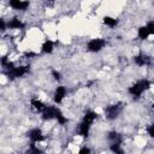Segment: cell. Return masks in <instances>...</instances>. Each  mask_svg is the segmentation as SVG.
Returning <instances> with one entry per match:
<instances>
[{
    "instance_id": "obj_1",
    "label": "cell",
    "mask_w": 154,
    "mask_h": 154,
    "mask_svg": "<svg viewBox=\"0 0 154 154\" xmlns=\"http://www.w3.org/2000/svg\"><path fill=\"white\" fill-rule=\"evenodd\" d=\"M153 82L148 78H140L137 81H135L132 84L129 85L128 88V94L134 99V100H138L141 99V96L148 91L152 87Z\"/></svg>"
},
{
    "instance_id": "obj_2",
    "label": "cell",
    "mask_w": 154,
    "mask_h": 154,
    "mask_svg": "<svg viewBox=\"0 0 154 154\" xmlns=\"http://www.w3.org/2000/svg\"><path fill=\"white\" fill-rule=\"evenodd\" d=\"M4 71L10 81H16L23 78L30 72V65H16L13 61H10V64L4 69Z\"/></svg>"
},
{
    "instance_id": "obj_3",
    "label": "cell",
    "mask_w": 154,
    "mask_h": 154,
    "mask_svg": "<svg viewBox=\"0 0 154 154\" xmlns=\"http://www.w3.org/2000/svg\"><path fill=\"white\" fill-rule=\"evenodd\" d=\"M123 111V103L122 102H113L107 105L103 108V114L107 120H116Z\"/></svg>"
},
{
    "instance_id": "obj_4",
    "label": "cell",
    "mask_w": 154,
    "mask_h": 154,
    "mask_svg": "<svg viewBox=\"0 0 154 154\" xmlns=\"http://www.w3.org/2000/svg\"><path fill=\"white\" fill-rule=\"evenodd\" d=\"M107 46V41L103 37H94L90 38L87 43H85V49L90 53H99L102 49H105Z\"/></svg>"
},
{
    "instance_id": "obj_5",
    "label": "cell",
    "mask_w": 154,
    "mask_h": 154,
    "mask_svg": "<svg viewBox=\"0 0 154 154\" xmlns=\"http://www.w3.org/2000/svg\"><path fill=\"white\" fill-rule=\"evenodd\" d=\"M60 112V108L58 107V105H47L46 108L42 111L41 113V119L43 122H51V120H55L58 113Z\"/></svg>"
},
{
    "instance_id": "obj_6",
    "label": "cell",
    "mask_w": 154,
    "mask_h": 154,
    "mask_svg": "<svg viewBox=\"0 0 154 154\" xmlns=\"http://www.w3.org/2000/svg\"><path fill=\"white\" fill-rule=\"evenodd\" d=\"M132 63L138 67H147L152 65L153 60H152V57H149L146 53H137L132 57Z\"/></svg>"
},
{
    "instance_id": "obj_7",
    "label": "cell",
    "mask_w": 154,
    "mask_h": 154,
    "mask_svg": "<svg viewBox=\"0 0 154 154\" xmlns=\"http://www.w3.org/2000/svg\"><path fill=\"white\" fill-rule=\"evenodd\" d=\"M26 136H28V138H29V141L31 143H37V144L41 143V142H43L46 140V136H45L42 129H40V128H32V129H30L26 132Z\"/></svg>"
},
{
    "instance_id": "obj_8",
    "label": "cell",
    "mask_w": 154,
    "mask_h": 154,
    "mask_svg": "<svg viewBox=\"0 0 154 154\" xmlns=\"http://www.w3.org/2000/svg\"><path fill=\"white\" fill-rule=\"evenodd\" d=\"M7 5L13 11L25 12L30 7V1L29 0H7Z\"/></svg>"
},
{
    "instance_id": "obj_9",
    "label": "cell",
    "mask_w": 154,
    "mask_h": 154,
    "mask_svg": "<svg viewBox=\"0 0 154 154\" xmlns=\"http://www.w3.org/2000/svg\"><path fill=\"white\" fill-rule=\"evenodd\" d=\"M66 95H67V88L63 84L57 85L53 91V102L55 105H61L64 102Z\"/></svg>"
},
{
    "instance_id": "obj_10",
    "label": "cell",
    "mask_w": 154,
    "mask_h": 154,
    "mask_svg": "<svg viewBox=\"0 0 154 154\" xmlns=\"http://www.w3.org/2000/svg\"><path fill=\"white\" fill-rule=\"evenodd\" d=\"M91 126L90 124H88L87 122L82 120L76 125V135H78L79 137L82 138H88L89 135H90V130H91Z\"/></svg>"
},
{
    "instance_id": "obj_11",
    "label": "cell",
    "mask_w": 154,
    "mask_h": 154,
    "mask_svg": "<svg viewBox=\"0 0 154 154\" xmlns=\"http://www.w3.org/2000/svg\"><path fill=\"white\" fill-rule=\"evenodd\" d=\"M7 25H8V30H19L20 31V30L25 29V23L18 16H13L10 19H7Z\"/></svg>"
},
{
    "instance_id": "obj_12",
    "label": "cell",
    "mask_w": 154,
    "mask_h": 154,
    "mask_svg": "<svg viewBox=\"0 0 154 154\" xmlns=\"http://www.w3.org/2000/svg\"><path fill=\"white\" fill-rule=\"evenodd\" d=\"M54 46H55V43H54L53 40H51V38H46V40L41 43L40 52H41L42 54H46V55L52 54V53L54 52Z\"/></svg>"
},
{
    "instance_id": "obj_13",
    "label": "cell",
    "mask_w": 154,
    "mask_h": 154,
    "mask_svg": "<svg viewBox=\"0 0 154 154\" xmlns=\"http://www.w3.org/2000/svg\"><path fill=\"white\" fill-rule=\"evenodd\" d=\"M46 103L41 100V99H38V97H32L31 100H30V107L32 108V111H35L36 113H42V111L46 108Z\"/></svg>"
},
{
    "instance_id": "obj_14",
    "label": "cell",
    "mask_w": 154,
    "mask_h": 154,
    "mask_svg": "<svg viewBox=\"0 0 154 154\" xmlns=\"http://www.w3.org/2000/svg\"><path fill=\"white\" fill-rule=\"evenodd\" d=\"M107 141L108 143H123L124 142V137L120 132L116 131V130H112L107 134Z\"/></svg>"
},
{
    "instance_id": "obj_15",
    "label": "cell",
    "mask_w": 154,
    "mask_h": 154,
    "mask_svg": "<svg viewBox=\"0 0 154 154\" xmlns=\"http://www.w3.org/2000/svg\"><path fill=\"white\" fill-rule=\"evenodd\" d=\"M97 118H99L97 112H95V111H93V109H87V111L83 113L82 120H84V122H87L88 124L93 125V124L95 123V120H97Z\"/></svg>"
},
{
    "instance_id": "obj_16",
    "label": "cell",
    "mask_w": 154,
    "mask_h": 154,
    "mask_svg": "<svg viewBox=\"0 0 154 154\" xmlns=\"http://www.w3.org/2000/svg\"><path fill=\"white\" fill-rule=\"evenodd\" d=\"M102 24H103L105 26L109 28V29H114V28L118 26L119 19L116 18V17H113V16H108V14H107V16H103V17H102Z\"/></svg>"
},
{
    "instance_id": "obj_17",
    "label": "cell",
    "mask_w": 154,
    "mask_h": 154,
    "mask_svg": "<svg viewBox=\"0 0 154 154\" xmlns=\"http://www.w3.org/2000/svg\"><path fill=\"white\" fill-rule=\"evenodd\" d=\"M149 36H150V34H149L148 28L146 26V24L137 28V38H138L140 41H146Z\"/></svg>"
},
{
    "instance_id": "obj_18",
    "label": "cell",
    "mask_w": 154,
    "mask_h": 154,
    "mask_svg": "<svg viewBox=\"0 0 154 154\" xmlns=\"http://www.w3.org/2000/svg\"><path fill=\"white\" fill-rule=\"evenodd\" d=\"M57 122H58V124L59 125H65V124H67L69 123V118L63 113V111L60 109V112L58 113V116H57V119H55Z\"/></svg>"
},
{
    "instance_id": "obj_19",
    "label": "cell",
    "mask_w": 154,
    "mask_h": 154,
    "mask_svg": "<svg viewBox=\"0 0 154 154\" xmlns=\"http://www.w3.org/2000/svg\"><path fill=\"white\" fill-rule=\"evenodd\" d=\"M26 152H28V153H35V154H40V153H42L43 150L38 148L37 143H31V142H30V146H29V148L26 149Z\"/></svg>"
},
{
    "instance_id": "obj_20",
    "label": "cell",
    "mask_w": 154,
    "mask_h": 154,
    "mask_svg": "<svg viewBox=\"0 0 154 154\" xmlns=\"http://www.w3.org/2000/svg\"><path fill=\"white\" fill-rule=\"evenodd\" d=\"M51 76L53 77V79H54L55 82H60V81L63 79V75H61V72H60L59 70H57V69H52V71H51Z\"/></svg>"
},
{
    "instance_id": "obj_21",
    "label": "cell",
    "mask_w": 154,
    "mask_h": 154,
    "mask_svg": "<svg viewBox=\"0 0 154 154\" xmlns=\"http://www.w3.org/2000/svg\"><path fill=\"white\" fill-rule=\"evenodd\" d=\"M146 26L148 28V31L150 34V36H154V19H150L146 23Z\"/></svg>"
},
{
    "instance_id": "obj_22",
    "label": "cell",
    "mask_w": 154,
    "mask_h": 154,
    "mask_svg": "<svg viewBox=\"0 0 154 154\" xmlns=\"http://www.w3.org/2000/svg\"><path fill=\"white\" fill-rule=\"evenodd\" d=\"M0 25H1V28H0V30H1V34H5V32H6V30H8L7 20H6L5 18H1V19H0Z\"/></svg>"
},
{
    "instance_id": "obj_23",
    "label": "cell",
    "mask_w": 154,
    "mask_h": 154,
    "mask_svg": "<svg viewBox=\"0 0 154 154\" xmlns=\"http://www.w3.org/2000/svg\"><path fill=\"white\" fill-rule=\"evenodd\" d=\"M146 131H147V135H148V136H149L152 140H154V123L149 124V125L147 126Z\"/></svg>"
},
{
    "instance_id": "obj_24",
    "label": "cell",
    "mask_w": 154,
    "mask_h": 154,
    "mask_svg": "<svg viewBox=\"0 0 154 154\" xmlns=\"http://www.w3.org/2000/svg\"><path fill=\"white\" fill-rule=\"evenodd\" d=\"M78 153H79V154H89V153H91V149H90L89 147H87V146H83V147L79 148Z\"/></svg>"
},
{
    "instance_id": "obj_25",
    "label": "cell",
    "mask_w": 154,
    "mask_h": 154,
    "mask_svg": "<svg viewBox=\"0 0 154 154\" xmlns=\"http://www.w3.org/2000/svg\"><path fill=\"white\" fill-rule=\"evenodd\" d=\"M47 7H52L53 5H54V2H55V0H41Z\"/></svg>"
},
{
    "instance_id": "obj_26",
    "label": "cell",
    "mask_w": 154,
    "mask_h": 154,
    "mask_svg": "<svg viewBox=\"0 0 154 154\" xmlns=\"http://www.w3.org/2000/svg\"><path fill=\"white\" fill-rule=\"evenodd\" d=\"M152 108L154 109V100H153V102H152Z\"/></svg>"
}]
</instances>
